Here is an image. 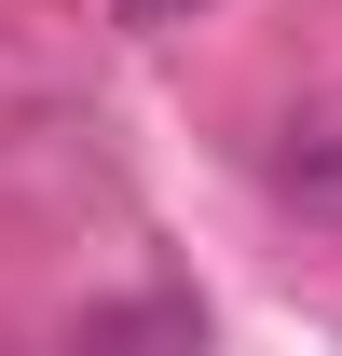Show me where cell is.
Here are the masks:
<instances>
[{"label": "cell", "mask_w": 342, "mask_h": 356, "mask_svg": "<svg viewBox=\"0 0 342 356\" xmlns=\"http://www.w3.org/2000/svg\"><path fill=\"white\" fill-rule=\"evenodd\" d=\"M274 192H288L301 220H342V110H301L288 151H274Z\"/></svg>", "instance_id": "cell-1"}, {"label": "cell", "mask_w": 342, "mask_h": 356, "mask_svg": "<svg viewBox=\"0 0 342 356\" xmlns=\"http://www.w3.org/2000/svg\"><path fill=\"white\" fill-rule=\"evenodd\" d=\"M69 356H206V329H192V302H124V315H83Z\"/></svg>", "instance_id": "cell-2"}, {"label": "cell", "mask_w": 342, "mask_h": 356, "mask_svg": "<svg viewBox=\"0 0 342 356\" xmlns=\"http://www.w3.org/2000/svg\"><path fill=\"white\" fill-rule=\"evenodd\" d=\"M165 14H192V0H124V28H165Z\"/></svg>", "instance_id": "cell-3"}]
</instances>
